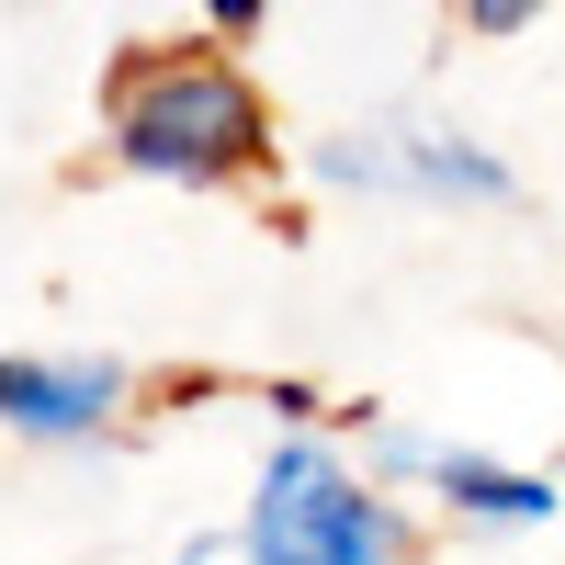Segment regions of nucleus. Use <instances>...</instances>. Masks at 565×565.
I'll return each mask as SVG.
<instances>
[{
  "mask_svg": "<svg viewBox=\"0 0 565 565\" xmlns=\"http://www.w3.org/2000/svg\"><path fill=\"white\" fill-rule=\"evenodd\" d=\"M103 136L136 181H238L271 159V103L249 90V68H226L215 45H148L125 57L114 90H103Z\"/></svg>",
  "mask_w": 565,
  "mask_h": 565,
  "instance_id": "1",
  "label": "nucleus"
},
{
  "mask_svg": "<svg viewBox=\"0 0 565 565\" xmlns=\"http://www.w3.org/2000/svg\"><path fill=\"white\" fill-rule=\"evenodd\" d=\"M238 565H396V509L373 498L328 441H282L260 463Z\"/></svg>",
  "mask_w": 565,
  "mask_h": 565,
  "instance_id": "2",
  "label": "nucleus"
},
{
  "mask_svg": "<svg viewBox=\"0 0 565 565\" xmlns=\"http://www.w3.org/2000/svg\"><path fill=\"white\" fill-rule=\"evenodd\" d=\"M328 181H351V193H407V204H509L521 181H509V159H487L476 136H452V125H351V136H328L317 148Z\"/></svg>",
  "mask_w": 565,
  "mask_h": 565,
  "instance_id": "3",
  "label": "nucleus"
},
{
  "mask_svg": "<svg viewBox=\"0 0 565 565\" xmlns=\"http://www.w3.org/2000/svg\"><path fill=\"white\" fill-rule=\"evenodd\" d=\"M373 463H385V476H430L452 498V521H487V532H532V521L565 509L554 476H521V463H487V452H430V441H407V430L373 441Z\"/></svg>",
  "mask_w": 565,
  "mask_h": 565,
  "instance_id": "4",
  "label": "nucleus"
},
{
  "mask_svg": "<svg viewBox=\"0 0 565 565\" xmlns=\"http://www.w3.org/2000/svg\"><path fill=\"white\" fill-rule=\"evenodd\" d=\"M125 418V373L114 362H34V351H0V430L23 441H90Z\"/></svg>",
  "mask_w": 565,
  "mask_h": 565,
  "instance_id": "5",
  "label": "nucleus"
},
{
  "mask_svg": "<svg viewBox=\"0 0 565 565\" xmlns=\"http://www.w3.org/2000/svg\"><path fill=\"white\" fill-rule=\"evenodd\" d=\"M452 23L476 34V45H509V34H532V23H543V0H452Z\"/></svg>",
  "mask_w": 565,
  "mask_h": 565,
  "instance_id": "6",
  "label": "nucleus"
},
{
  "mask_svg": "<svg viewBox=\"0 0 565 565\" xmlns=\"http://www.w3.org/2000/svg\"><path fill=\"white\" fill-rule=\"evenodd\" d=\"M260 12H271V0H204V23H215V34H260Z\"/></svg>",
  "mask_w": 565,
  "mask_h": 565,
  "instance_id": "7",
  "label": "nucleus"
},
{
  "mask_svg": "<svg viewBox=\"0 0 565 565\" xmlns=\"http://www.w3.org/2000/svg\"><path fill=\"white\" fill-rule=\"evenodd\" d=\"M181 565H238V543H193V554H181Z\"/></svg>",
  "mask_w": 565,
  "mask_h": 565,
  "instance_id": "8",
  "label": "nucleus"
}]
</instances>
